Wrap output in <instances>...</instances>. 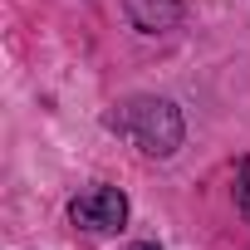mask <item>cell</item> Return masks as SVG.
I'll list each match as a JSON object with an SVG mask.
<instances>
[{"label":"cell","mask_w":250,"mask_h":250,"mask_svg":"<svg viewBox=\"0 0 250 250\" xmlns=\"http://www.w3.org/2000/svg\"><path fill=\"white\" fill-rule=\"evenodd\" d=\"M113 128L147 157H172L182 147V113L167 98H128L113 113Z\"/></svg>","instance_id":"obj_1"},{"label":"cell","mask_w":250,"mask_h":250,"mask_svg":"<svg viewBox=\"0 0 250 250\" xmlns=\"http://www.w3.org/2000/svg\"><path fill=\"white\" fill-rule=\"evenodd\" d=\"M235 206H240V216L250 221V157H245L240 172H235Z\"/></svg>","instance_id":"obj_4"},{"label":"cell","mask_w":250,"mask_h":250,"mask_svg":"<svg viewBox=\"0 0 250 250\" xmlns=\"http://www.w3.org/2000/svg\"><path fill=\"white\" fill-rule=\"evenodd\" d=\"M133 30L143 35H162V30H177L182 25V0H123Z\"/></svg>","instance_id":"obj_3"},{"label":"cell","mask_w":250,"mask_h":250,"mask_svg":"<svg viewBox=\"0 0 250 250\" xmlns=\"http://www.w3.org/2000/svg\"><path fill=\"white\" fill-rule=\"evenodd\" d=\"M69 221L88 235H113L128 226V196L118 187H88L83 196L69 201Z\"/></svg>","instance_id":"obj_2"},{"label":"cell","mask_w":250,"mask_h":250,"mask_svg":"<svg viewBox=\"0 0 250 250\" xmlns=\"http://www.w3.org/2000/svg\"><path fill=\"white\" fill-rule=\"evenodd\" d=\"M138 250H157V245H138Z\"/></svg>","instance_id":"obj_5"}]
</instances>
